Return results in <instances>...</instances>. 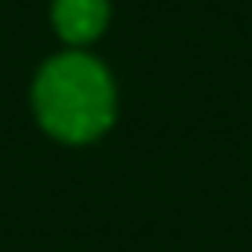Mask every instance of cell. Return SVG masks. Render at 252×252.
Wrapping results in <instances>:
<instances>
[{
  "label": "cell",
  "instance_id": "obj_1",
  "mask_svg": "<svg viewBox=\"0 0 252 252\" xmlns=\"http://www.w3.org/2000/svg\"><path fill=\"white\" fill-rule=\"evenodd\" d=\"M35 111L56 138L90 142L114 118V87L94 59L63 56L38 73Z\"/></svg>",
  "mask_w": 252,
  "mask_h": 252
},
{
  "label": "cell",
  "instance_id": "obj_2",
  "mask_svg": "<svg viewBox=\"0 0 252 252\" xmlns=\"http://www.w3.org/2000/svg\"><path fill=\"white\" fill-rule=\"evenodd\" d=\"M56 28L69 42H94L107 25V0H56Z\"/></svg>",
  "mask_w": 252,
  "mask_h": 252
}]
</instances>
